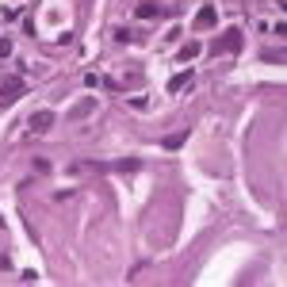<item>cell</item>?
Wrapping results in <instances>:
<instances>
[{"label": "cell", "instance_id": "6da1fadb", "mask_svg": "<svg viewBox=\"0 0 287 287\" xmlns=\"http://www.w3.org/2000/svg\"><path fill=\"white\" fill-rule=\"evenodd\" d=\"M222 50H230V54L241 50V31H226V35H222L218 42L211 46V54H222Z\"/></svg>", "mask_w": 287, "mask_h": 287}, {"label": "cell", "instance_id": "7a4b0ae2", "mask_svg": "<svg viewBox=\"0 0 287 287\" xmlns=\"http://www.w3.org/2000/svg\"><path fill=\"white\" fill-rule=\"evenodd\" d=\"M50 123H54V115H50V111H38V115L31 119V130H35V134H42V130H50Z\"/></svg>", "mask_w": 287, "mask_h": 287}, {"label": "cell", "instance_id": "3957f363", "mask_svg": "<svg viewBox=\"0 0 287 287\" xmlns=\"http://www.w3.org/2000/svg\"><path fill=\"white\" fill-rule=\"evenodd\" d=\"M19 92H23V81H19V77H12V81H4V103H12L15 96H19Z\"/></svg>", "mask_w": 287, "mask_h": 287}, {"label": "cell", "instance_id": "277c9868", "mask_svg": "<svg viewBox=\"0 0 287 287\" xmlns=\"http://www.w3.org/2000/svg\"><path fill=\"white\" fill-rule=\"evenodd\" d=\"M211 23H214V8L207 4V8H199V15H195V27L203 31V27H211Z\"/></svg>", "mask_w": 287, "mask_h": 287}, {"label": "cell", "instance_id": "5b68a950", "mask_svg": "<svg viewBox=\"0 0 287 287\" xmlns=\"http://www.w3.org/2000/svg\"><path fill=\"white\" fill-rule=\"evenodd\" d=\"M184 138H188V130H184V134H169L161 146H165V149H180V146H184Z\"/></svg>", "mask_w": 287, "mask_h": 287}, {"label": "cell", "instance_id": "8992f818", "mask_svg": "<svg viewBox=\"0 0 287 287\" xmlns=\"http://www.w3.org/2000/svg\"><path fill=\"white\" fill-rule=\"evenodd\" d=\"M134 12H138V19H149V15H157V4H149V0H142V4L134 8Z\"/></svg>", "mask_w": 287, "mask_h": 287}, {"label": "cell", "instance_id": "52a82bcc", "mask_svg": "<svg viewBox=\"0 0 287 287\" xmlns=\"http://www.w3.org/2000/svg\"><path fill=\"white\" fill-rule=\"evenodd\" d=\"M199 54V42H188V46H180V61H191Z\"/></svg>", "mask_w": 287, "mask_h": 287}, {"label": "cell", "instance_id": "ba28073f", "mask_svg": "<svg viewBox=\"0 0 287 287\" xmlns=\"http://www.w3.org/2000/svg\"><path fill=\"white\" fill-rule=\"evenodd\" d=\"M188 81H191V73H184V77H172V81H169V92H180Z\"/></svg>", "mask_w": 287, "mask_h": 287}, {"label": "cell", "instance_id": "9c48e42d", "mask_svg": "<svg viewBox=\"0 0 287 287\" xmlns=\"http://www.w3.org/2000/svg\"><path fill=\"white\" fill-rule=\"evenodd\" d=\"M8 54H12V42H8V38H0V58H8Z\"/></svg>", "mask_w": 287, "mask_h": 287}]
</instances>
